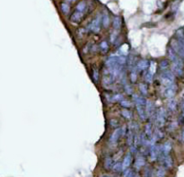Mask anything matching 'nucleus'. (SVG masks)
<instances>
[{"label": "nucleus", "mask_w": 184, "mask_h": 177, "mask_svg": "<svg viewBox=\"0 0 184 177\" xmlns=\"http://www.w3.org/2000/svg\"><path fill=\"white\" fill-rule=\"evenodd\" d=\"M167 56H168V58H169V60H170L172 62V63H174V62L178 61L180 59H181L179 55L173 50V49L171 48V47H169L168 49H167Z\"/></svg>", "instance_id": "nucleus-9"}, {"label": "nucleus", "mask_w": 184, "mask_h": 177, "mask_svg": "<svg viewBox=\"0 0 184 177\" xmlns=\"http://www.w3.org/2000/svg\"><path fill=\"white\" fill-rule=\"evenodd\" d=\"M161 163L163 164L164 168L170 169L172 167V159L171 157L169 156H161Z\"/></svg>", "instance_id": "nucleus-7"}, {"label": "nucleus", "mask_w": 184, "mask_h": 177, "mask_svg": "<svg viewBox=\"0 0 184 177\" xmlns=\"http://www.w3.org/2000/svg\"><path fill=\"white\" fill-rule=\"evenodd\" d=\"M125 90H126V92H127L129 95H131V94H132V92H133V91H132V88L130 87L129 86H125Z\"/></svg>", "instance_id": "nucleus-39"}, {"label": "nucleus", "mask_w": 184, "mask_h": 177, "mask_svg": "<svg viewBox=\"0 0 184 177\" xmlns=\"http://www.w3.org/2000/svg\"><path fill=\"white\" fill-rule=\"evenodd\" d=\"M103 165H104V168L106 170H110V168H112V166H113V161H112V159L110 157H106L105 160H104Z\"/></svg>", "instance_id": "nucleus-20"}, {"label": "nucleus", "mask_w": 184, "mask_h": 177, "mask_svg": "<svg viewBox=\"0 0 184 177\" xmlns=\"http://www.w3.org/2000/svg\"><path fill=\"white\" fill-rule=\"evenodd\" d=\"M159 68L161 70H163V71H165L167 68H169V61L167 60H162L161 61L159 62Z\"/></svg>", "instance_id": "nucleus-22"}, {"label": "nucleus", "mask_w": 184, "mask_h": 177, "mask_svg": "<svg viewBox=\"0 0 184 177\" xmlns=\"http://www.w3.org/2000/svg\"><path fill=\"white\" fill-rule=\"evenodd\" d=\"M149 65H150V63L148 62V60H139L136 63V68H137V70H139V71H144V70H146V68H148Z\"/></svg>", "instance_id": "nucleus-14"}, {"label": "nucleus", "mask_w": 184, "mask_h": 177, "mask_svg": "<svg viewBox=\"0 0 184 177\" xmlns=\"http://www.w3.org/2000/svg\"><path fill=\"white\" fill-rule=\"evenodd\" d=\"M131 162H132V155H131V153H128V154L125 156L124 159H123V171L128 169V168L130 167V165L131 164Z\"/></svg>", "instance_id": "nucleus-13"}, {"label": "nucleus", "mask_w": 184, "mask_h": 177, "mask_svg": "<svg viewBox=\"0 0 184 177\" xmlns=\"http://www.w3.org/2000/svg\"><path fill=\"white\" fill-rule=\"evenodd\" d=\"M102 25H103V27L104 28H107L109 26L110 24V16L109 14L106 12V11H104L103 12V14L102 15Z\"/></svg>", "instance_id": "nucleus-18"}, {"label": "nucleus", "mask_w": 184, "mask_h": 177, "mask_svg": "<svg viewBox=\"0 0 184 177\" xmlns=\"http://www.w3.org/2000/svg\"><path fill=\"white\" fill-rule=\"evenodd\" d=\"M84 13H81V12L75 10V12L72 14V15L70 16V20L72 21L73 23H80L83 19V17H84Z\"/></svg>", "instance_id": "nucleus-12"}, {"label": "nucleus", "mask_w": 184, "mask_h": 177, "mask_svg": "<svg viewBox=\"0 0 184 177\" xmlns=\"http://www.w3.org/2000/svg\"><path fill=\"white\" fill-rule=\"evenodd\" d=\"M60 9H61L62 13L65 14H68L70 11V7H69V5H68L67 2H63L60 5Z\"/></svg>", "instance_id": "nucleus-23"}, {"label": "nucleus", "mask_w": 184, "mask_h": 177, "mask_svg": "<svg viewBox=\"0 0 184 177\" xmlns=\"http://www.w3.org/2000/svg\"><path fill=\"white\" fill-rule=\"evenodd\" d=\"M124 173H123V177H136V174L133 172V171L130 169V168H128V169H126V170L123 171Z\"/></svg>", "instance_id": "nucleus-29"}, {"label": "nucleus", "mask_w": 184, "mask_h": 177, "mask_svg": "<svg viewBox=\"0 0 184 177\" xmlns=\"http://www.w3.org/2000/svg\"><path fill=\"white\" fill-rule=\"evenodd\" d=\"M153 77H154V75L148 72V73L146 75V82H148V83H152V82H153Z\"/></svg>", "instance_id": "nucleus-37"}, {"label": "nucleus", "mask_w": 184, "mask_h": 177, "mask_svg": "<svg viewBox=\"0 0 184 177\" xmlns=\"http://www.w3.org/2000/svg\"><path fill=\"white\" fill-rule=\"evenodd\" d=\"M170 47L173 49V50L177 53L182 60H184V43L177 40L176 38H173L171 41Z\"/></svg>", "instance_id": "nucleus-2"}, {"label": "nucleus", "mask_w": 184, "mask_h": 177, "mask_svg": "<svg viewBox=\"0 0 184 177\" xmlns=\"http://www.w3.org/2000/svg\"><path fill=\"white\" fill-rule=\"evenodd\" d=\"M112 170L114 171V172H116V173H119V172H121V171H123L122 163H120V162H117V163L113 164Z\"/></svg>", "instance_id": "nucleus-25"}, {"label": "nucleus", "mask_w": 184, "mask_h": 177, "mask_svg": "<svg viewBox=\"0 0 184 177\" xmlns=\"http://www.w3.org/2000/svg\"><path fill=\"white\" fill-rule=\"evenodd\" d=\"M159 78H160V82L166 87L170 86L171 85H174V74L171 71L168 70L163 71L160 74Z\"/></svg>", "instance_id": "nucleus-1"}, {"label": "nucleus", "mask_w": 184, "mask_h": 177, "mask_svg": "<svg viewBox=\"0 0 184 177\" xmlns=\"http://www.w3.org/2000/svg\"><path fill=\"white\" fill-rule=\"evenodd\" d=\"M100 47L102 49V50L105 52V51H107L108 50V49H109V45H108V42L107 41H102V43H101V45H100Z\"/></svg>", "instance_id": "nucleus-34"}, {"label": "nucleus", "mask_w": 184, "mask_h": 177, "mask_svg": "<svg viewBox=\"0 0 184 177\" xmlns=\"http://www.w3.org/2000/svg\"><path fill=\"white\" fill-rule=\"evenodd\" d=\"M146 115L148 117L154 114V111H155V105L151 101H146Z\"/></svg>", "instance_id": "nucleus-17"}, {"label": "nucleus", "mask_w": 184, "mask_h": 177, "mask_svg": "<svg viewBox=\"0 0 184 177\" xmlns=\"http://www.w3.org/2000/svg\"><path fill=\"white\" fill-rule=\"evenodd\" d=\"M75 1H76V0H67V2H68V3H73Z\"/></svg>", "instance_id": "nucleus-40"}, {"label": "nucleus", "mask_w": 184, "mask_h": 177, "mask_svg": "<svg viewBox=\"0 0 184 177\" xmlns=\"http://www.w3.org/2000/svg\"><path fill=\"white\" fill-rule=\"evenodd\" d=\"M113 27L115 30H120L121 27V19L119 16H115L113 19Z\"/></svg>", "instance_id": "nucleus-21"}, {"label": "nucleus", "mask_w": 184, "mask_h": 177, "mask_svg": "<svg viewBox=\"0 0 184 177\" xmlns=\"http://www.w3.org/2000/svg\"><path fill=\"white\" fill-rule=\"evenodd\" d=\"M171 150V145L170 142H166L160 150L161 156H169Z\"/></svg>", "instance_id": "nucleus-16"}, {"label": "nucleus", "mask_w": 184, "mask_h": 177, "mask_svg": "<svg viewBox=\"0 0 184 177\" xmlns=\"http://www.w3.org/2000/svg\"><path fill=\"white\" fill-rule=\"evenodd\" d=\"M120 104L122 105V107H124V108H129L130 105H131L130 101H127V100H122L120 102Z\"/></svg>", "instance_id": "nucleus-35"}, {"label": "nucleus", "mask_w": 184, "mask_h": 177, "mask_svg": "<svg viewBox=\"0 0 184 177\" xmlns=\"http://www.w3.org/2000/svg\"><path fill=\"white\" fill-rule=\"evenodd\" d=\"M139 90L141 92V94L143 96H146L147 93H148V90H147V86L145 85V84H139Z\"/></svg>", "instance_id": "nucleus-31"}, {"label": "nucleus", "mask_w": 184, "mask_h": 177, "mask_svg": "<svg viewBox=\"0 0 184 177\" xmlns=\"http://www.w3.org/2000/svg\"><path fill=\"white\" fill-rule=\"evenodd\" d=\"M102 177H110V176H109V175H102Z\"/></svg>", "instance_id": "nucleus-43"}, {"label": "nucleus", "mask_w": 184, "mask_h": 177, "mask_svg": "<svg viewBox=\"0 0 184 177\" xmlns=\"http://www.w3.org/2000/svg\"><path fill=\"white\" fill-rule=\"evenodd\" d=\"M99 75H100V73H99L98 68H95L93 69V78L95 79V82H98V80H99Z\"/></svg>", "instance_id": "nucleus-33"}, {"label": "nucleus", "mask_w": 184, "mask_h": 177, "mask_svg": "<svg viewBox=\"0 0 184 177\" xmlns=\"http://www.w3.org/2000/svg\"><path fill=\"white\" fill-rule=\"evenodd\" d=\"M121 115H122L125 119L130 120V119L132 118V112H130V110L123 109L122 111H121Z\"/></svg>", "instance_id": "nucleus-26"}, {"label": "nucleus", "mask_w": 184, "mask_h": 177, "mask_svg": "<svg viewBox=\"0 0 184 177\" xmlns=\"http://www.w3.org/2000/svg\"><path fill=\"white\" fill-rule=\"evenodd\" d=\"M136 112L141 121H146V105H136Z\"/></svg>", "instance_id": "nucleus-10"}, {"label": "nucleus", "mask_w": 184, "mask_h": 177, "mask_svg": "<svg viewBox=\"0 0 184 177\" xmlns=\"http://www.w3.org/2000/svg\"><path fill=\"white\" fill-rule=\"evenodd\" d=\"M86 7H87L86 2H85L84 0H83V1H80V2L77 4V6L75 7V10H76V11H79V12H81V13H84V12H85V9H86Z\"/></svg>", "instance_id": "nucleus-19"}, {"label": "nucleus", "mask_w": 184, "mask_h": 177, "mask_svg": "<svg viewBox=\"0 0 184 177\" xmlns=\"http://www.w3.org/2000/svg\"><path fill=\"white\" fill-rule=\"evenodd\" d=\"M158 154H159V149L158 147L155 145L151 146L150 147V151H149V157H150L151 161H155L156 160V158L158 157Z\"/></svg>", "instance_id": "nucleus-11"}, {"label": "nucleus", "mask_w": 184, "mask_h": 177, "mask_svg": "<svg viewBox=\"0 0 184 177\" xmlns=\"http://www.w3.org/2000/svg\"><path fill=\"white\" fill-rule=\"evenodd\" d=\"M182 115H183L184 117V103L182 104Z\"/></svg>", "instance_id": "nucleus-42"}, {"label": "nucleus", "mask_w": 184, "mask_h": 177, "mask_svg": "<svg viewBox=\"0 0 184 177\" xmlns=\"http://www.w3.org/2000/svg\"><path fill=\"white\" fill-rule=\"evenodd\" d=\"M136 68H134L132 70H131V72H130V81L132 82V83H136V79H137V75H136Z\"/></svg>", "instance_id": "nucleus-28"}, {"label": "nucleus", "mask_w": 184, "mask_h": 177, "mask_svg": "<svg viewBox=\"0 0 184 177\" xmlns=\"http://www.w3.org/2000/svg\"><path fill=\"white\" fill-rule=\"evenodd\" d=\"M145 177H152V172L149 168H146L145 171Z\"/></svg>", "instance_id": "nucleus-38"}, {"label": "nucleus", "mask_w": 184, "mask_h": 177, "mask_svg": "<svg viewBox=\"0 0 184 177\" xmlns=\"http://www.w3.org/2000/svg\"><path fill=\"white\" fill-rule=\"evenodd\" d=\"M183 60L182 59H180L178 61L172 63L171 70L172 73L177 76H182L183 75Z\"/></svg>", "instance_id": "nucleus-4"}, {"label": "nucleus", "mask_w": 184, "mask_h": 177, "mask_svg": "<svg viewBox=\"0 0 184 177\" xmlns=\"http://www.w3.org/2000/svg\"><path fill=\"white\" fill-rule=\"evenodd\" d=\"M145 133H146V135L147 137H149L151 138L152 137V124L150 122L147 123L146 125V130H145Z\"/></svg>", "instance_id": "nucleus-30"}, {"label": "nucleus", "mask_w": 184, "mask_h": 177, "mask_svg": "<svg viewBox=\"0 0 184 177\" xmlns=\"http://www.w3.org/2000/svg\"><path fill=\"white\" fill-rule=\"evenodd\" d=\"M165 176V170H164V168H159V169H157V171L156 172V174H155V176L154 177H164Z\"/></svg>", "instance_id": "nucleus-32"}, {"label": "nucleus", "mask_w": 184, "mask_h": 177, "mask_svg": "<svg viewBox=\"0 0 184 177\" xmlns=\"http://www.w3.org/2000/svg\"><path fill=\"white\" fill-rule=\"evenodd\" d=\"M101 22H102L101 14H98L95 18L91 22V23L88 25V29L95 34L99 33L101 30Z\"/></svg>", "instance_id": "nucleus-3"}, {"label": "nucleus", "mask_w": 184, "mask_h": 177, "mask_svg": "<svg viewBox=\"0 0 184 177\" xmlns=\"http://www.w3.org/2000/svg\"><path fill=\"white\" fill-rule=\"evenodd\" d=\"M136 177H138V176H136Z\"/></svg>", "instance_id": "nucleus-44"}, {"label": "nucleus", "mask_w": 184, "mask_h": 177, "mask_svg": "<svg viewBox=\"0 0 184 177\" xmlns=\"http://www.w3.org/2000/svg\"><path fill=\"white\" fill-rule=\"evenodd\" d=\"M156 63L154 61V60H152L150 62V65H149V73L152 74V75H154L156 74Z\"/></svg>", "instance_id": "nucleus-27"}, {"label": "nucleus", "mask_w": 184, "mask_h": 177, "mask_svg": "<svg viewBox=\"0 0 184 177\" xmlns=\"http://www.w3.org/2000/svg\"><path fill=\"white\" fill-rule=\"evenodd\" d=\"M145 164H146V159H145V157H142V156H139V157H136V161H135V168L136 169H137V170L141 169L142 167L145 166Z\"/></svg>", "instance_id": "nucleus-15"}, {"label": "nucleus", "mask_w": 184, "mask_h": 177, "mask_svg": "<svg viewBox=\"0 0 184 177\" xmlns=\"http://www.w3.org/2000/svg\"><path fill=\"white\" fill-rule=\"evenodd\" d=\"M167 105H168V108L171 111H172V112H174L176 110V108H177V102L173 99H171L170 101L168 102V103H167Z\"/></svg>", "instance_id": "nucleus-24"}, {"label": "nucleus", "mask_w": 184, "mask_h": 177, "mask_svg": "<svg viewBox=\"0 0 184 177\" xmlns=\"http://www.w3.org/2000/svg\"><path fill=\"white\" fill-rule=\"evenodd\" d=\"M176 94V86L174 85H171L170 86H167L165 87V90H164V95L166 98H172L173 96H175Z\"/></svg>", "instance_id": "nucleus-8"}, {"label": "nucleus", "mask_w": 184, "mask_h": 177, "mask_svg": "<svg viewBox=\"0 0 184 177\" xmlns=\"http://www.w3.org/2000/svg\"><path fill=\"white\" fill-rule=\"evenodd\" d=\"M112 100H113V101H120V102H121L123 100V96L122 95L118 94V95H116V96H114L112 97Z\"/></svg>", "instance_id": "nucleus-36"}, {"label": "nucleus", "mask_w": 184, "mask_h": 177, "mask_svg": "<svg viewBox=\"0 0 184 177\" xmlns=\"http://www.w3.org/2000/svg\"><path fill=\"white\" fill-rule=\"evenodd\" d=\"M181 138H182V140L184 141V129L183 131H182V134H181Z\"/></svg>", "instance_id": "nucleus-41"}, {"label": "nucleus", "mask_w": 184, "mask_h": 177, "mask_svg": "<svg viewBox=\"0 0 184 177\" xmlns=\"http://www.w3.org/2000/svg\"><path fill=\"white\" fill-rule=\"evenodd\" d=\"M126 132V127L123 128H118L116 129L111 134V136L110 138V144H116L117 141L120 139V137L121 135H125Z\"/></svg>", "instance_id": "nucleus-6"}, {"label": "nucleus", "mask_w": 184, "mask_h": 177, "mask_svg": "<svg viewBox=\"0 0 184 177\" xmlns=\"http://www.w3.org/2000/svg\"><path fill=\"white\" fill-rule=\"evenodd\" d=\"M165 120H166V112L164 108H160L156 112V122L157 127L162 128L165 124Z\"/></svg>", "instance_id": "nucleus-5"}]
</instances>
